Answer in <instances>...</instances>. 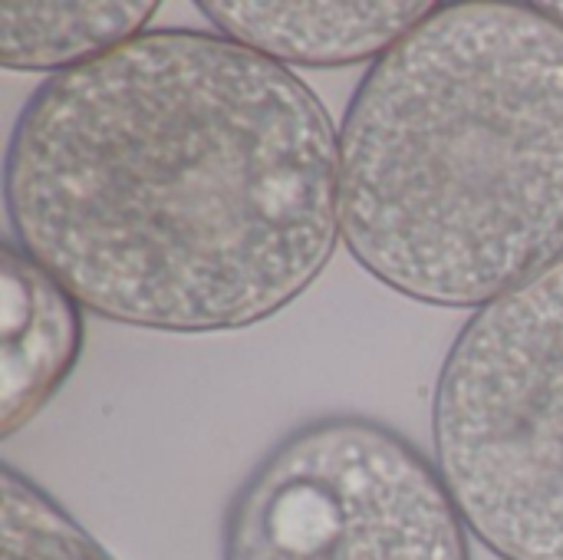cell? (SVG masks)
<instances>
[{
  "mask_svg": "<svg viewBox=\"0 0 563 560\" xmlns=\"http://www.w3.org/2000/svg\"><path fill=\"white\" fill-rule=\"evenodd\" d=\"M0 436L10 439L76 370L82 307L10 238L0 244Z\"/></svg>",
  "mask_w": 563,
  "mask_h": 560,
  "instance_id": "cell-6",
  "label": "cell"
},
{
  "mask_svg": "<svg viewBox=\"0 0 563 560\" xmlns=\"http://www.w3.org/2000/svg\"><path fill=\"white\" fill-rule=\"evenodd\" d=\"M0 560H115L59 502L13 465L0 469Z\"/></svg>",
  "mask_w": 563,
  "mask_h": 560,
  "instance_id": "cell-8",
  "label": "cell"
},
{
  "mask_svg": "<svg viewBox=\"0 0 563 560\" xmlns=\"http://www.w3.org/2000/svg\"><path fill=\"white\" fill-rule=\"evenodd\" d=\"M541 10L548 13V17H554L558 23L563 26V0H554V3H541Z\"/></svg>",
  "mask_w": 563,
  "mask_h": 560,
  "instance_id": "cell-9",
  "label": "cell"
},
{
  "mask_svg": "<svg viewBox=\"0 0 563 560\" xmlns=\"http://www.w3.org/2000/svg\"><path fill=\"white\" fill-rule=\"evenodd\" d=\"M221 560H472L442 475L393 426L333 413L290 429L238 485Z\"/></svg>",
  "mask_w": 563,
  "mask_h": 560,
  "instance_id": "cell-4",
  "label": "cell"
},
{
  "mask_svg": "<svg viewBox=\"0 0 563 560\" xmlns=\"http://www.w3.org/2000/svg\"><path fill=\"white\" fill-rule=\"evenodd\" d=\"M432 462L498 560H563V261L478 307L432 393Z\"/></svg>",
  "mask_w": 563,
  "mask_h": 560,
  "instance_id": "cell-3",
  "label": "cell"
},
{
  "mask_svg": "<svg viewBox=\"0 0 563 560\" xmlns=\"http://www.w3.org/2000/svg\"><path fill=\"white\" fill-rule=\"evenodd\" d=\"M3 215L96 317L244 330L336 251L340 132L294 69L218 30H145L30 92L3 152Z\"/></svg>",
  "mask_w": 563,
  "mask_h": 560,
  "instance_id": "cell-1",
  "label": "cell"
},
{
  "mask_svg": "<svg viewBox=\"0 0 563 560\" xmlns=\"http://www.w3.org/2000/svg\"><path fill=\"white\" fill-rule=\"evenodd\" d=\"M340 238L383 287L472 314L561 264L563 26L541 3H439L369 63Z\"/></svg>",
  "mask_w": 563,
  "mask_h": 560,
  "instance_id": "cell-2",
  "label": "cell"
},
{
  "mask_svg": "<svg viewBox=\"0 0 563 560\" xmlns=\"http://www.w3.org/2000/svg\"><path fill=\"white\" fill-rule=\"evenodd\" d=\"M155 10V0H3L0 63L13 73L59 76L142 36Z\"/></svg>",
  "mask_w": 563,
  "mask_h": 560,
  "instance_id": "cell-7",
  "label": "cell"
},
{
  "mask_svg": "<svg viewBox=\"0 0 563 560\" xmlns=\"http://www.w3.org/2000/svg\"><path fill=\"white\" fill-rule=\"evenodd\" d=\"M439 3L429 0H356V3H294V0H201L208 23L280 63V66H353L376 63Z\"/></svg>",
  "mask_w": 563,
  "mask_h": 560,
  "instance_id": "cell-5",
  "label": "cell"
}]
</instances>
